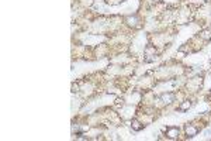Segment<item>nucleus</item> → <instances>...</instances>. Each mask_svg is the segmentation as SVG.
Wrapping results in <instances>:
<instances>
[{"mask_svg": "<svg viewBox=\"0 0 211 141\" xmlns=\"http://www.w3.org/2000/svg\"><path fill=\"white\" fill-rule=\"evenodd\" d=\"M197 133H198V128L194 127L193 124H189L186 127V134L189 137H194V135H197Z\"/></svg>", "mask_w": 211, "mask_h": 141, "instance_id": "nucleus-1", "label": "nucleus"}, {"mask_svg": "<svg viewBox=\"0 0 211 141\" xmlns=\"http://www.w3.org/2000/svg\"><path fill=\"white\" fill-rule=\"evenodd\" d=\"M166 134H168L169 138L175 140V138H177V135H179V128H176V127H169L168 131H166Z\"/></svg>", "mask_w": 211, "mask_h": 141, "instance_id": "nucleus-2", "label": "nucleus"}, {"mask_svg": "<svg viewBox=\"0 0 211 141\" xmlns=\"http://www.w3.org/2000/svg\"><path fill=\"white\" fill-rule=\"evenodd\" d=\"M161 99H162V102L165 103V104H169V103H172L175 100V94L173 93H163L162 96H161Z\"/></svg>", "mask_w": 211, "mask_h": 141, "instance_id": "nucleus-3", "label": "nucleus"}, {"mask_svg": "<svg viewBox=\"0 0 211 141\" xmlns=\"http://www.w3.org/2000/svg\"><path fill=\"white\" fill-rule=\"evenodd\" d=\"M131 125H132V130H134V131H141V130L144 128V124H141L138 120H132Z\"/></svg>", "mask_w": 211, "mask_h": 141, "instance_id": "nucleus-4", "label": "nucleus"}, {"mask_svg": "<svg viewBox=\"0 0 211 141\" xmlns=\"http://www.w3.org/2000/svg\"><path fill=\"white\" fill-rule=\"evenodd\" d=\"M200 37H201L203 39H205V41H210L211 39V32L207 31V30H205V31H201L200 32Z\"/></svg>", "mask_w": 211, "mask_h": 141, "instance_id": "nucleus-5", "label": "nucleus"}, {"mask_svg": "<svg viewBox=\"0 0 211 141\" xmlns=\"http://www.w3.org/2000/svg\"><path fill=\"white\" fill-rule=\"evenodd\" d=\"M190 106H191V103H190L189 100H187V102H184L183 104H182V106H180V110H183V111H184V110L190 109Z\"/></svg>", "mask_w": 211, "mask_h": 141, "instance_id": "nucleus-6", "label": "nucleus"}, {"mask_svg": "<svg viewBox=\"0 0 211 141\" xmlns=\"http://www.w3.org/2000/svg\"><path fill=\"white\" fill-rule=\"evenodd\" d=\"M127 21H128V24H130V25H135L137 17H128V20H127Z\"/></svg>", "mask_w": 211, "mask_h": 141, "instance_id": "nucleus-7", "label": "nucleus"}]
</instances>
